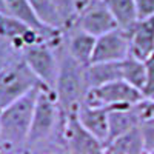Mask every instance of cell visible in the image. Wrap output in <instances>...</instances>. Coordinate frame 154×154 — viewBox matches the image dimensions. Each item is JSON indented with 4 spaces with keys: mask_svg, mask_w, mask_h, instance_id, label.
<instances>
[{
    "mask_svg": "<svg viewBox=\"0 0 154 154\" xmlns=\"http://www.w3.org/2000/svg\"><path fill=\"white\" fill-rule=\"evenodd\" d=\"M66 114L62 111L56 93L46 86H40L34 106L32 123L25 145L26 154H65L63 131Z\"/></svg>",
    "mask_w": 154,
    "mask_h": 154,
    "instance_id": "obj_1",
    "label": "cell"
},
{
    "mask_svg": "<svg viewBox=\"0 0 154 154\" xmlns=\"http://www.w3.org/2000/svg\"><path fill=\"white\" fill-rule=\"evenodd\" d=\"M40 86L0 111V146L5 154L25 152Z\"/></svg>",
    "mask_w": 154,
    "mask_h": 154,
    "instance_id": "obj_2",
    "label": "cell"
},
{
    "mask_svg": "<svg viewBox=\"0 0 154 154\" xmlns=\"http://www.w3.org/2000/svg\"><path fill=\"white\" fill-rule=\"evenodd\" d=\"M63 42V40H62ZM86 66L75 62L60 45L59 48V74L56 86L53 91L59 100V105L65 114L75 112L89 91V86L86 82Z\"/></svg>",
    "mask_w": 154,
    "mask_h": 154,
    "instance_id": "obj_3",
    "label": "cell"
},
{
    "mask_svg": "<svg viewBox=\"0 0 154 154\" xmlns=\"http://www.w3.org/2000/svg\"><path fill=\"white\" fill-rule=\"evenodd\" d=\"M38 86H42V83L20 54L0 72V111Z\"/></svg>",
    "mask_w": 154,
    "mask_h": 154,
    "instance_id": "obj_4",
    "label": "cell"
},
{
    "mask_svg": "<svg viewBox=\"0 0 154 154\" xmlns=\"http://www.w3.org/2000/svg\"><path fill=\"white\" fill-rule=\"evenodd\" d=\"M59 48L49 42H38L22 51V57L37 80L43 86L54 89L59 74Z\"/></svg>",
    "mask_w": 154,
    "mask_h": 154,
    "instance_id": "obj_5",
    "label": "cell"
},
{
    "mask_svg": "<svg viewBox=\"0 0 154 154\" xmlns=\"http://www.w3.org/2000/svg\"><path fill=\"white\" fill-rule=\"evenodd\" d=\"M142 100H145L142 91H139L137 88L131 86L130 83L120 79L89 89L83 103L111 109V108L137 105Z\"/></svg>",
    "mask_w": 154,
    "mask_h": 154,
    "instance_id": "obj_6",
    "label": "cell"
},
{
    "mask_svg": "<svg viewBox=\"0 0 154 154\" xmlns=\"http://www.w3.org/2000/svg\"><path fill=\"white\" fill-rule=\"evenodd\" d=\"M72 25L96 38L117 28V23L103 0H93L82 6Z\"/></svg>",
    "mask_w": 154,
    "mask_h": 154,
    "instance_id": "obj_7",
    "label": "cell"
},
{
    "mask_svg": "<svg viewBox=\"0 0 154 154\" xmlns=\"http://www.w3.org/2000/svg\"><path fill=\"white\" fill-rule=\"evenodd\" d=\"M65 154H105L106 145L97 137L88 133L79 123L75 112L66 114L65 131H63Z\"/></svg>",
    "mask_w": 154,
    "mask_h": 154,
    "instance_id": "obj_8",
    "label": "cell"
},
{
    "mask_svg": "<svg viewBox=\"0 0 154 154\" xmlns=\"http://www.w3.org/2000/svg\"><path fill=\"white\" fill-rule=\"evenodd\" d=\"M130 56V35L126 31L116 28L96 38L91 63L122 62Z\"/></svg>",
    "mask_w": 154,
    "mask_h": 154,
    "instance_id": "obj_9",
    "label": "cell"
},
{
    "mask_svg": "<svg viewBox=\"0 0 154 154\" xmlns=\"http://www.w3.org/2000/svg\"><path fill=\"white\" fill-rule=\"evenodd\" d=\"M0 38L6 40L16 51L22 54L25 48L45 40L43 35L9 14L0 16ZM46 42V40H45Z\"/></svg>",
    "mask_w": 154,
    "mask_h": 154,
    "instance_id": "obj_10",
    "label": "cell"
},
{
    "mask_svg": "<svg viewBox=\"0 0 154 154\" xmlns=\"http://www.w3.org/2000/svg\"><path fill=\"white\" fill-rule=\"evenodd\" d=\"M63 48L66 53L80 65L88 66L91 63L94 46H96V37L88 34L77 26L71 25L63 31Z\"/></svg>",
    "mask_w": 154,
    "mask_h": 154,
    "instance_id": "obj_11",
    "label": "cell"
},
{
    "mask_svg": "<svg viewBox=\"0 0 154 154\" xmlns=\"http://www.w3.org/2000/svg\"><path fill=\"white\" fill-rule=\"evenodd\" d=\"M128 35H130V56L146 60L154 53V16L145 20H137Z\"/></svg>",
    "mask_w": 154,
    "mask_h": 154,
    "instance_id": "obj_12",
    "label": "cell"
},
{
    "mask_svg": "<svg viewBox=\"0 0 154 154\" xmlns=\"http://www.w3.org/2000/svg\"><path fill=\"white\" fill-rule=\"evenodd\" d=\"M79 123L105 145L108 143V109L82 103L75 111Z\"/></svg>",
    "mask_w": 154,
    "mask_h": 154,
    "instance_id": "obj_13",
    "label": "cell"
},
{
    "mask_svg": "<svg viewBox=\"0 0 154 154\" xmlns=\"http://www.w3.org/2000/svg\"><path fill=\"white\" fill-rule=\"evenodd\" d=\"M85 71H86V82H88L89 89L122 79L120 62L89 63V65L85 68Z\"/></svg>",
    "mask_w": 154,
    "mask_h": 154,
    "instance_id": "obj_14",
    "label": "cell"
},
{
    "mask_svg": "<svg viewBox=\"0 0 154 154\" xmlns=\"http://www.w3.org/2000/svg\"><path fill=\"white\" fill-rule=\"evenodd\" d=\"M106 152L108 154H146L139 126L109 140L106 145Z\"/></svg>",
    "mask_w": 154,
    "mask_h": 154,
    "instance_id": "obj_15",
    "label": "cell"
},
{
    "mask_svg": "<svg viewBox=\"0 0 154 154\" xmlns=\"http://www.w3.org/2000/svg\"><path fill=\"white\" fill-rule=\"evenodd\" d=\"M117 23V28L130 32L137 22L136 2L134 0H103Z\"/></svg>",
    "mask_w": 154,
    "mask_h": 154,
    "instance_id": "obj_16",
    "label": "cell"
},
{
    "mask_svg": "<svg viewBox=\"0 0 154 154\" xmlns=\"http://www.w3.org/2000/svg\"><path fill=\"white\" fill-rule=\"evenodd\" d=\"M32 6L37 19L40 20L45 26L65 31V22H63L60 12L54 3V0H28Z\"/></svg>",
    "mask_w": 154,
    "mask_h": 154,
    "instance_id": "obj_17",
    "label": "cell"
},
{
    "mask_svg": "<svg viewBox=\"0 0 154 154\" xmlns=\"http://www.w3.org/2000/svg\"><path fill=\"white\" fill-rule=\"evenodd\" d=\"M120 69H122V80L137 88L139 91H142L145 86V79H146L145 60L128 56L126 59L120 62Z\"/></svg>",
    "mask_w": 154,
    "mask_h": 154,
    "instance_id": "obj_18",
    "label": "cell"
},
{
    "mask_svg": "<svg viewBox=\"0 0 154 154\" xmlns=\"http://www.w3.org/2000/svg\"><path fill=\"white\" fill-rule=\"evenodd\" d=\"M54 3L65 22V29L71 26L77 12H79V0H54Z\"/></svg>",
    "mask_w": 154,
    "mask_h": 154,
    "instance_id": "obj_19",
    "label": "cell"
},
{
    "mask_svg": "<svg viewBox=\"0 0 154 154\" xmlns=\"http://www.w3.org/2000/svg\"><path fill=\"white\" fill-rule=\"evenodd\" d=\"M140 134L143 139V146H145V152L146 154H152L154 152V117L148 116L145 117L139 125Z\"/></svg>",
    "mask_w": 154,
    "mask_h": 154,
    "instance_id": "obj_20",
    "label": "cell"
},
{
    "mask_svg": "<svg viewBox=\"0 0 154 154\" xmlns=\"http://www.w3.org/2000/svg\"><path fill=\"white\" fill-rule=\"evenodd\" d=\"M145 68H146V79H145V86L142 89V94L145 99L154 100V53L145 60Z\"/></svg>",
    "mask_w": 154,
    "mask_h": 154,
    "instance_id": "obj_21",
    "label": "cell"
},
{
    "mask_svg": "<svg viewBox=\"0 0 154 154\" xmlns=\"http://www.w3.org/2000/svg\"><path fill=\"white\" fill-rule=\"evenodd\" d=\"M19 56H20L19 51H16L6 40L0 38V72H2L14 59H17Z\"/></svg>",
    "mask_w": 154,
    "mask_h": 154,
    "instance_id": "obj_22",
    "label": "cell"
},
{
    "mask_svg": "<svg viewBox=\"0 0 154 154\" xmlns=\"http://www.w3.org/2000/svg\"><path fill=\"white\" fill-rule=\"evenodd\" d=\"M137 20H145L154 16V0H134Z\"/></svg>",
    "mask_w": 154,
    "mask_h": 154,
    "instance_id": "obj_23",
    "label": "cell"
},
{
    "mask_svg": "<svg viewBox=\"0 0 154 154\" xmlns=\"http://www.w3.org/2000/svg\"><path fill=\"white\" fill-rule=\"evenodd\" d=\"M2 14H8L6 11V0H0V16Z\"/></svg>",
    "mask_w": 154,
    "mask_h": 154,
    "instance_id": "obj_24",
    "label": "cell"
},
{
    "mask_svg": "<svg viewBox=\"0 0 154 154\" xmlns=\"http://www.w3.org/2000/svg\"><path fill=\"white\" fill-rule=\"evenodd\" d=\"M89 2H93V0H79V9H80L82 6H85L86 3H89Z\"/></svg>",
    "mask_w": 154,
    "mask_h": 154,
    "instance_id": "obj_25",
    "label": "cell"
},
{
    "mask_svg": "<svg viewBox=\"0 0 154 154\" xmlns=\"http://www.w3.org/2000/svg\"><path fill=\"white\" fill-rule=\"evenodd\" d=\"M0 154H5V149H3L2 146H0Z\"/></svg>",
    "mask_w": 154,
    "mask_h": 154,
    "instance_id": "obj_26",
    "label": "cell"
},
{
    "mask_svg": "<svg viewBox=\"0 0 154 154\" xmlns=\"http://www.w3.org/2000/svg\"><path fill=\"white\" fill-rule=\"evenodd\" d=\"M11 154H26V152H11Z\"/></svg>",
    "mask_w": 154,
    "mask_h": 154,
    "instance_id": "obj_27",
    "label": "cell"
},
{
    "mask_svg": "<svg viewBox=\"0 0 154 154\" xmlns=\"http://www.w3.org/2000/svg\"><path fill=\"white\" fill-rule=\"evenodd\" d=\"M49 154H62V152H49Z\"/></svg>",
    "mask_w": 154,
    "mask_h": 154,
    "instance_id": "obj_28",
    "label": "cell"
},
{
    "mask_svg": "<svg viewBox=\"0 0 154 154\" xmlns=\"http://www.w3.org/2000/svg\"><path fill=\"white\" fill-rule=\"evenodd\" d=\"M105 154H108V152H105Z\"/></svg>",
    "mask_w": 154,
    "mask_h": 154,
    "instance_id": "obj_29",
    "label": "cell"
},
{
    "mask_svg": "<svg viewBox=\"0 0 154 154\" xmlns=\"http://www.w3.org/2000/svg\"><path fill=\"white\" fill-rule=\"evenodd\" d=\"M152 154H154V152H152Z\"/></svg>",
    "mask_w": 154,
    "mask_h": 154,
    "instance_id": "obj_30",
    "label": "cell"
}]
</instances>
